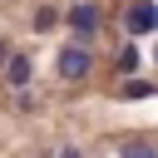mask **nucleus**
<instances>
[{
    "label": "nucleus",
    "instance_id": "obj_3",
    "mask_svg": "<svg viewBox=\"0 0 158 158\" xmlns=\"http://www.w3.org/2000/svg\"><path fill=\"white\" fill-rule=\"evenodd\" d=\"M69 30H74L79 40H89V35L99 30V10H94L89 0H74V10H69Z\"/></svg>",
    "mask_w": 158,
    "mask_h": 158
},
{
    "label": "nucleus",
    "instance_id": "obj_10",
    "mask_svg": "<svg viewBox=\"0 0 158 158\" xmlns=\"http://www.w3.org/2000/svg\"><path fill=\"white\" fill-rule=\"evenodd\" d=\"M0 64H10V44L5 40H0Z\"/></svg>",
    "mask_w": 158,
    "mask_h": 158
},
{
    "label": "nucleus",
    "instance_id": "obj_5",
    "mask_svg": "<svg viewBox=\"0 0 158 158\" xmlns=\"http://www.w3.org/2000/svg\"><path fill=\"white\" fill-rule=\"evenodd\" d=\"M54 20H59V10H49V5H40V10H35V30H49Z\"/></svg>",
    "mask_w": 158,
    "mask_h": 158
},
{
    "label": "nucleus",
    "instance_id": "obj_11",
    "mask_svg": "<svg viewBox=\"0 0 158 158\" xmlns=\"http://www.w3.org/2000/svg\"><path fill=\"white\" fill-rule=\"evenodd\" d=\"M153 64H158V49H153Z\"/></svg>",
    "mask_w": 158,
    "mask_h": 158
},
{
    "label": "nucleus",
    "instance_id": "obj_8",
    "mask_svg": "<svg viewBox=\"0 0 158 158\" xmlns=\"http://www.w3.org/2000/svg\"><path fill=\"white\" fill-rule=\"evenodd\" d=\"M133 64H138V49H133V44H123V54H118V69H123V74H128V69H133Z\"/></svg>",
    "mask_w": 158,
    "mask_h": 158
},
{
    "label": "nucleus",
    "instance_id": "obj_9",
    "mask_svg": "<svg viewBox=\"0 0 158 158\" xmlns=\"http://www.w3.org/2000/svg\"><path fill=\"white\" fill-rule=\"evenodd\" d=\"M59 158H84V153L79 148H59Z\"/></svg>",
    "mask_w": 158,
    "mask_h": 158
},
{
    "label": "nucleus",
    "instance_id": "obj_2",
    "mask_svg": "<svg viewBox=\"0 0 158 158\" xmlns=\"http://www.w3.org/2000/svg\"><path fill=\"white\" fill-rule=\"evenodd\" d=\"M123 25H128V35H153L158 30V0H133Z\"/></svg>",
    "mask_w": 158,
    "mask_h": 158
},
{
    "label": "nucleus",
    "instance_id": "obj_6",
    "mask_svg": "<svg viewBox=\"0 0 158 158\" xmlns=\"http://www.w3.org/2000/svg\"><path fill=\"white\" fill-rule=\"evenodd\" d=\"M118 158H158V148H148V143H128Z\"/></svg>",
    "mask_w": 158,
    "mask_h": 158
},
{
    "label": "nucleus",
    "instance_id": "obj_1",
    "mask_svg": "<svg viewBox=\"0 0 158 158\" xmlns=\"http://www.w3.org/2000/svg\"><path fill=\"white\" fill-rule=\"evenodd\" d=\"M89 69H94V59H89V49H79V44H69V49H59V79H69V84H79V79H89Z\"/></svg>",
    "mask_w": 158,
    "mask_h": 158
},
{
    "label": "nucleus",
    "instance_id": "obj_7",
    "mask_svg": "<svg viewBox=\"0 0 158 158\" xmlns=\"http://www.w3.org/2000/svg\"><path fill=\"white\" fill-rule=\"evenodd\" d=\"M123 94H128V99H148V94H153V84H143V79H133V84H123Z\"/></svg>",
    "mask_w": 158,
    "mask_h": 158
},
{
    "label": "nucleus",
    "instance_id": "obj_4",
    "mask_svg": "<svg viewBox=\"0 0 158 158\" xmlns=\"http://www.w3.org/2000/svg\"><path fill=\"white\" fill-rule=\"evenodd\" d=\"M30 74H35V64H30L25 54H10V64H5V84H10V89H25Z\"/></svg>",
    "mask_w": 158,
    "mask_h": 158
}]
</instances>
